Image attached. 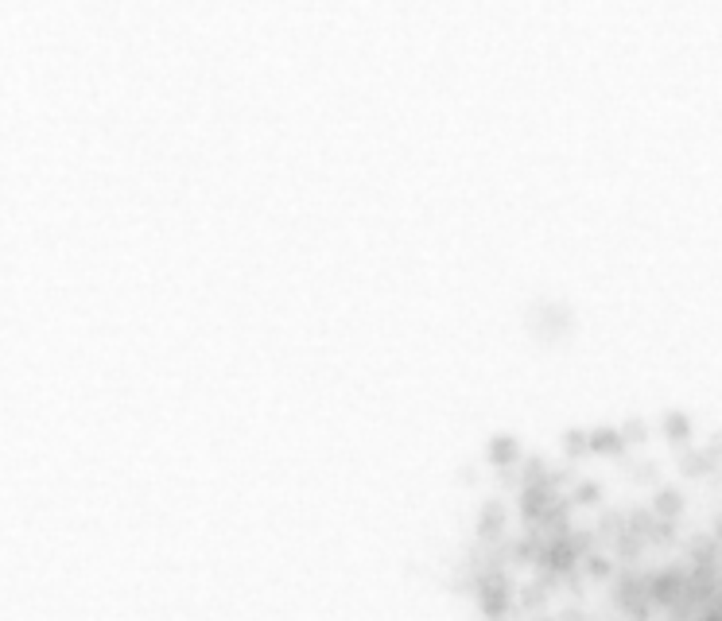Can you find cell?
<instances>
[{
    "instance_id": "3",
    "label": "cell",
    "mask_w": 722,
    "mask_h": 621,
    "mask_svg": "<svg viewBox=\"0 0 722 621\" xmlns=\"http://www.w3.org/2000/svg\"><path fill=\"white\" fill-rule=\"evenodd\" d=\"M490 458L497 462V466H513V458H516V443L513 439H493V447H490Z\"/></svg>"
},
{
    "instance_id": "5",
    "label": "cell",
    "mask_w": 722,
    "mask_h": 621,
    "mask_svg": "<svg viewBox=\"0 0 722 621\" xmlns=\"http://www.w3.org/2000/svg\"><path fill=\"white\" fill-rule=\"evenodd\" d=\"M563 450H567V455H582V450H591V435H582V431H571V435L563 439Z\"/></svg>"
},
{
    "instance_id": "1",
    "label": "cell",
    "mask_w": 722,
    "mask_h": 621,
    "mask_svg": "<svg viewBox=\"0 0 722 621\" xmlns=\"http://www.w3.org/2000/svg\"><path fill=\"white\" fill-rule=\"evenodd\" d=\"M653 512H657V521H676L679 512H683V497H679L676 490H660L657 501H653Z\"/></svg>"
},
{
    "instance_id": "2",
    "label": "cell",
    "mask_w": 722,
    "mask_h": 621,
    "mask_svg": "<svg viewBox=\"0 0 722 621\" xmlns=\"http://www.w3.org/2000/svg\"><path fill=\"white\" fill-rule=\"evenodd\" d=\"M625 447L629 443H625L622 431H594L591 435V450H598V455H622Z\"/></svg>"
},
{
    "instance_id": "4",
    "label": "cell",
    "mask_w": 722,
    "mask_h": 621,
    "mask_svg": "<svg viewBox=\"0 0 722 621\" xmlns=\"http://www.w3.org/2000/svg\"><path fill=\"white\" fill-rule=\"evenodd\" d=\"M664 431L672 435V443H683V439H688V431H691V424L683 420V415H668V420H664Z\"/></svg>"
}]
</instances>
